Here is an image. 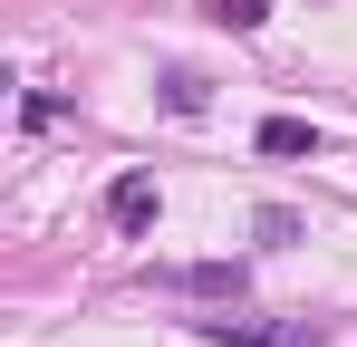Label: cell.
Returning a JSON list of instances; mask_svg holds the SVG:
<instances>
[{"mask_svg": "<svg viewBox=\"0 0 357 347\" xmlns=\"http://www.w3.org/2000/svg\"><path fill=\"white\" fill-rule=\"evenodd\" d=\"M107 222H116V231L155 222V174H116V183H107Z\"/></svg>", "mask_w": 357, "mask_h": 347, "instance_id": "3", "label": "cell"}, {"mask_svg": "<svg viewBox=\"0 0 357 347\" xmlns=\"http://www.w3.org/2000/svg\"><path fill=\"white\" fill-rule=\"evenodd\" d=\"M261 155H319V125H299V116H261Z\"/></svg>", "mask_w": 357, "mask_h": 347, "instance_id": "4", "label": "cell"}, {"mask_svg": "<svg viewBox=\"0 0 357 347\" xmlns=\"http://www.w3.org/2000/svg\"><path fill=\"white\" fill-rule=\"evenodd\" d=\"M271 0H213V29H261Z\"/></svg>", "mask_w": 357, "mask_h": 347, "instance_id": "5", "label": "cell"}, {"mask_svg": "<svg viewBox=\"0 0 357 347\" xmlns=\"http://www.w3.org/2000/svg\"><path fill=\"white\" fill-rule=\"evenodd\" d=\"M213 347H319L309 328H271V318H203Z\"/></svg>", "mask_w": 357, "mask_h": 347, "instance_id": "2", "label": "cell"}, {"mask_svg": "<svg viewBox=\"0 0 357 347\" xmlns=\"http://www.w3.org/2000/svg\"><path fill=\"white\" fill-rule=\"evenodd\" d=\"M165 107H174V116L203 107V77H193V68H174V77H165Z\"/></svg>", "mask_w": 357, "mask_h": 347, "instance_id": "6", "label": "cell"}, {"mask_svg": "<svg viewBox=\"0 0 357 347\" xmlns=\"http://www.w3.org/2000/svg\"><path fill=\"white\" fill-rule=\"evenodd\" d=\"M155 289H183V299H241V261H165Z\"/></svg>", "mask_w": 357, "mask_h": 347, "instance_id": "1", "label": "cell"}]
</instances>
